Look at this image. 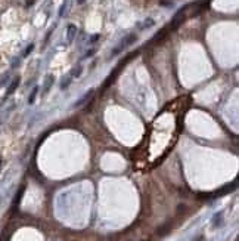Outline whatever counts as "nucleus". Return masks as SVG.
<instances>
[{
	"instance_id": "obj_10",
	"label": "nucleus",
	"mask_w": 239,
	"mask_h": 241,
	"mask_svg": "<svg viewBox=\"0 0 239 241\" xmlns=\"http://www.w3.org/2000/svg\"><path fill=\"white\" fill-rule=\"evenodd\" d=\"M81 73H83V65H77L74 70H72V73H71V75H72V78L75 77H80V75H81Z\"/></svg>"
},
{
	"instance_id": "obj_6",
	"label": "nucleus",
	"mask_w": 239,
	"mask_h": 241,
	"mask_svg": "<svg viewBox=\"0 0 239 241\" xmlns=\"http://www.w3.org/2000/svg\"><path fill=\"white\" fill-rule=\"evenodd\" d=\"M154 25H155V21H154L152 18H146L142 24H139V30H146V28L154 27Z\"/></svg>"
},
{
	"instance_id": "obj_11",
	"label": "nucleus",
	"mask_w": 239,
	"mask_h": 241,
	"mask_svg": "<svg viewBox=\"0 0 239 241\" xmlns=\"http://www.w3.org/2000/svg\"><path fill=\"white\" fill-rule=\"evenodd\" d=\"M33 49H34V43H31V44H28V47H27V49H25V52H24V55H22V56H24V58H25V56H28V55H30L31 52H33Z\"/></svg>"
},
{
	"instance_id": "obj_7",
	"label": "nucleus",
	"mask_w": 239,
	"mask_h": 241,
	"mask_svg": "<svg viewBox=\"0 0 239 241\" xmlns=\"http://www.w3.org/2000/svg\"><path fill=\"white\" fill-rule=\"evenodd\" d=\"M221 217H223V212H217V213L213 216V226H214V228H218V226H220Z\"/></svg>"
},
{
	"instance_id": "obj_8",
	"label": "nucleus",
	"mask_w": 239,
	"mask_h": 241,
	"mask_svg": "<svg viewBox=\"0 0 239 241\" xmlns=\"http://www.w3.org/2000/svg\"><path fill=\"white\" fill-rule=\"evenodd\" d=\"M37 95H39V86H36L33 90H31V95L28 96V104H30V105H33V104L36 102Z\"/></svg>"
},
{
	"instance_id": "obj_12",
	"label": "nucleus",
	"mask_w": 239,
	"mask_h": 241,
	"mask_svg": "<svg viewBox=\"0 0 239 241\" xmlns=\"http://www.w3.org/2000/svg\"><path fill=\"white\" fill-rule=\"evenodd\" d=\"M94 53H96V49H94V47H93V49H90L86 55H84V58H90V56H93Z\"/></svg>"
},
{
	"instance_id": "obj_15",
	"label": "nucleus",
	"mask_w": 239,
	"mask_h": 241,
	"mask_svg": "<svg viewBox=\"0 0 239 241\" xmlns=\"http://www.w3.org/2000/svg\"><path fill=\"white\" fill-rule=\"evenodd\" d=\"M196 241H204V237H202V235H201V237H199V238H198V240H196Z\"/></svg>"
},
{
	"instance_id": "obj_2",
	"label": "nucleus",
	"mask_w": 239,
	"mask_h": 241,
	"mask_svg": "<svg viewBox=\"0 0 239 241\" xmlns=\"http://www.w3.org/2000/svg\"><path fill=\"white\" fill-rule=\"evenodd\" d=\"M93 92H94L93 89L87 90V92H86V95H83V96H81V98H80V99H78V101H77V102L74 104V108H78V107H83V105H84V104H86V102H87V101H89L90 98H92V96H93Z\"/></svg>"
},
{
	"instance_id": "obj_3",
	"label": "nucleus",
	"mask_w": 239,
	"mask_h": 241,
	"mask_svg": "<svg viewBox=\"0 0 239 241\" xmlns=\"http://www.w3.org/2000/svg\"><path fill=\"white\" fill-rule=\"evenodd\" d=\"M75 36H77V27L74 24H70L67 27V42L72 43V40L75 39Z\"/></svg>"
},
{
	"instance_id": "obj_4",
	"label": "nucleus",
	"mask_w": 239,
	"mask_h": 241,
	"mask_svg": "<svg viewBox=\"0 0 239 241\" xmlns=\"http://www.w3.org/2000/svg\"><path fill=\"white\" fill-rule=\"evenodd\" d=\"M53 82H55L53 75H47L46 82H44V86H43V96H46L47 93H49V90H50V87H52Z\"/></svg>"
},
{
	"instance_id": "obj_1",
	"label": "nucleus",
	"mask_w": 239,
	"mask_h": 241,
	"mask_svg": "<svg viewBox=\"0 0 239 241\" xmlns=\"http://www.w3.org/2000/svg\"><path fill=\"white\" fill-rule=\"evenodd\" d=\"M137 42V34L136 33H132V34H129V36H125L121 42H120V44L118 46H115L112 51H111V58H114V56H117L118 53H121L125 47H129V46H132L133 43H136Z\"/></svg>"
},
{
	"instance_id": "obj_14",
	"label": "nucleus",
	"mask_w": 239,
	"mask_h": 241,
	"mask_svg": "<svg viewBox=\"0 0 239 241\" xmlns=\"http://www.w3.org/2000/svg\"><path fill=\"white\" fill-rule=\"evenodd\" d=\"M84 2H86V0H77V3H78V5H83Z\"/></svg>"
},
{
	"instance_id": "obj_9",
	"label": "nucleus",
	"mask_w": 239,
	"mask_h": 241,
	"mask_svg": "<svg viewBox=\"0 0 239 241\" xmlns=\"http://www.w3.org/2000/svg\"><path fill=\"white\" fill-rule=\"evenodd\" d=\"M71 82H72V75L70 74L68 77H65V78L62 80V83H61V89H62V90H65V87H68V86L71 84Z\"/></svg>"
},
{
	"instance_id": "obj_13",
	"label": "nucleus",
	"mask_w": 239,
	"mask_h": 241,
	"mask_svg": "<svg viewBox=\"0 0 239 241\" xmlns=\"http://www.w3.org/2000/svg\"><path fill=\"white\" fill-rule=\"evenodd\" d=\"M65 8H67V3H63L59 9V17H63V12H65Z\"/></svg>"
},
{
	"instance_id": "obj_5",
	"label": "nucleus",
	"mask_w": 239,
	"mask_h": 241,
	"mask_svg": "<svg viewBox=\"0 0 239 241\" xmlns=\"http://www.w3.org/2000/svg\"><path fill=\"white\" fill-rule=\"evenodd\" d=\"M19 82H21V78H19V77H15V80L10 83V86H9V87H8V90H6V96H10V95L15 92V89L18 87Z\"/></svg>"
}]
</instances>
